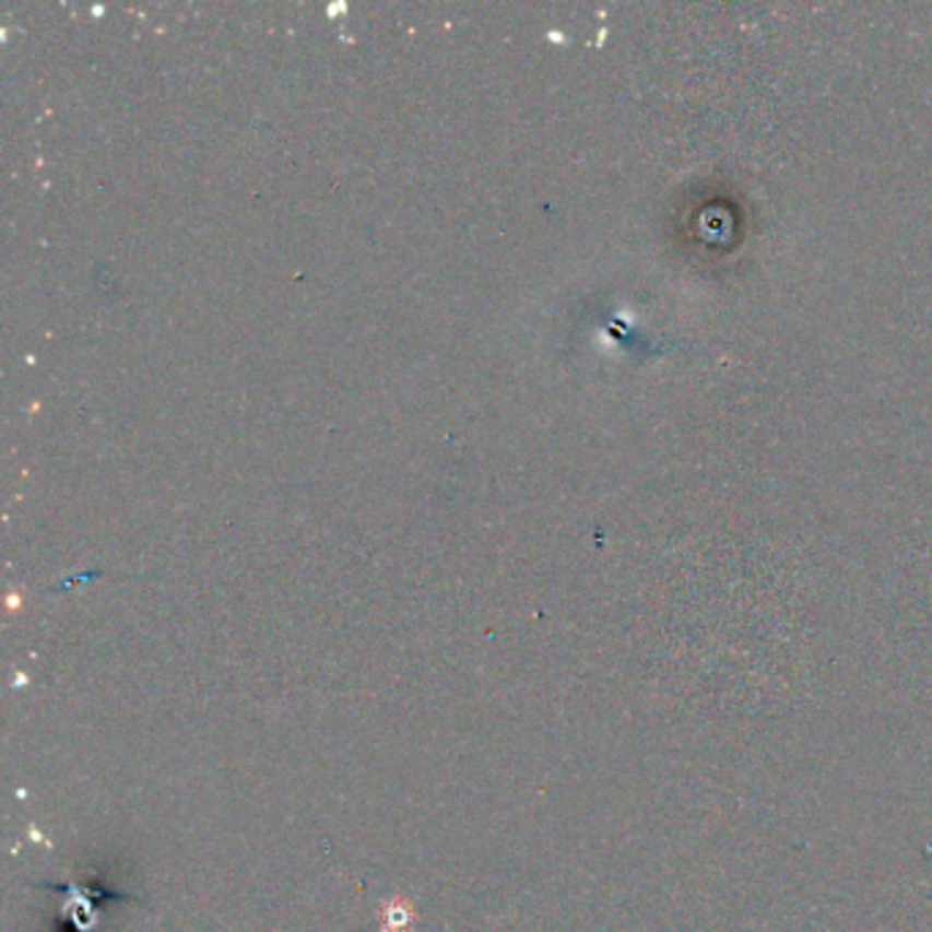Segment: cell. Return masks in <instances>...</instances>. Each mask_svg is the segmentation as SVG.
Returning a JSON list of instances; mask_svg holds the SVG:
<instances>
[{
    "label": "cell",
    "mask_w": 932,
    "mask_h": 932,
    "mask_svg": "<svg viewBox=\"0 0 932 932\" xmlns=\"http://www.w3.org/2000/svg\"><path fill=\"white\" fill-rule=\"evenodd\" d=\"M411 919H413L411 905L391 902L389 908H386V932H405V927L411 924Z\"/></svg>",
    "instance_id": "1"
}]
</instances>
